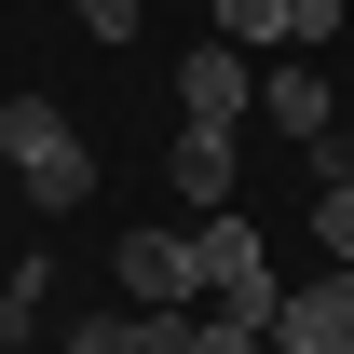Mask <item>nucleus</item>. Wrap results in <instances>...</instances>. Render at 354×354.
Segmentation results:
<instances>
[{
  "instance_id": "nucleus-5",
  "label": "nucleus",
  "mask_w": 354,
  "mask_h": 354,
  "mask_svg": "<svg viewBox=\"0 0 354 354\" xmlns=\"http://www.w3.org/2000/svg\"><path fill=\"white\" fill-rule=\"evenodd\" d=\"M259 123L286 150H327V68H259Z\"/></svg>"
},
{
  "instance_id": "nucleus-10",
  "label": "nucleus",
  "mask_w": 354,
  "mask_h": 354,
  "mask_svg": "<svg viewBox=\"0 0 354 354\" xmlns=\"http://www.w3.org/2000/svg\"><path fill=\"white\" fill-rule=\"evenodd\" d=\"M191 354H272L259 327H232V313H191Z\"/></svg>"
},
{
  "instance_id": "nucleus-7",
  "label": "nucleus",
  "mask_w": 354,
  "mask_h": 354,
  "mask_svg": "<svg viewBox=\"0 0 354 354\" xmlns=\"http://www.w3.org/2000/svg\"><path fill=\"white\" fill-rule=\"evenodd\" d=\"M313 245H327V259L354 272V150H341V136L313 150Z\"/></svg>"
},
{
  "instance_id": "nucleus-2",
  "label": "nucleus",
  "mask_w": 354,
  "mask_h": 354,
  "mask_svg": "<svg viewBox=\"0 0 354 354\" xmlns=\"http://www.w3.org/2000/svg\"><path fill=\"white\" fill-rule=\"evenodd\" d=\"M177 109H191L205 136H245V123H259V68H245L232 41H191V68H177Z\"/></svg>"
},
{
  "instance_id": "nucleus-4",
  "label": "nucleus",
  "mask_w": 354,
  "mask_h": 354,
  "mask_svg": "<svg viewBox=\"0 0 354 354\" xmlns=\"http://www.w3.org/2000/svg\"><path fill=\"white\" fill-rule=\"evenodd\" d=\"M272 354H354V272H327V286H286V313H272Z\"/></svg>"
},
{
  "instance_id": "nucleus-9",
  "label": "nucleus",
  "mask_w": 354,
  "mask_h": 354,
  "mask_svg": "<svg viewBox=\"0 0 354 354\" xmlns=\"http://www.w3.org/2000/svg\"><path fill=\"white\" fill-rule=\"evenodd\" d=\"M205 14H218V41H232V55H259V41H286V0H205Z\"/></svg>"
},
{
  "instance_id": "nucleus-8",
  "label": "nucleus",
  "mask_w": 354,
  "mask_h": 354,
  "mask_svg": "<svg viewBox=\"0 0 354 354\" xmlns=\"http://www.w3.org/2000/svg\"><path fill=\"white\" fill-rule=\"evenodd\" d=\"M164 177H177V191H191V205H205V218H218V205H232V136H205V123H177V150H164Z\"/></svg>"
},
{
  "instance_id": "nucleus-11",
  "label": "nucleus",
  "mask_w": 354,
  "mask_h": 354,
  "mask_svg": "<svg viewBox=\"0 0 354 354\" xmlns=\"http://www.w3.org/2000/svg\"><path fill=\"white\" fill-rule=\"evenodd\" d=\"M68 14H82L95 41H136V0H68Z\"/></svg>"
},
{
  "instance_id": "nucleus-6",
  "label": "nucleus",
  "mask_w": 354,
  "mask_h": 354,
  "mask_svg": "<svg viewBox=\"0 0 354 354\" xmlns=\"http://www.w3.org/2000/svg\"><path fill=\"white\" fill-rule=\"evenodd\" d=\"M68 354H191V313H82Z\"/></svg>"
},
{
  "instance_id": "nucleus-3",
  "label": "nucleus",
  "mask_w": 354,
  "mask_h": 354,
  "mask_svg": "<svg viewBox=\"0 0 354 354\" xmlns=\"http://www.w3.org/2000/svg\"><path fill=\"white\" fill-rule=\"evenodd\" d=\"M109 272L136 286V313H191V300H205V272H191V232H123V245H109Z\"/></svg>"
},
{
  "instance_id": "nucleus-1",
  "label": "nucleus",
  "mask_w": 354,
  "mask_h": 354,
  "mask_svg": "<svg viewBox=\"0 0 354 354\" xmlns=\"http://www.w3.org/2000/svg\"><path fill=\"white\" fill-rule=\"evenodd\" d=\"M0 164H14V191H28L41 218H68L95 191V150H82V123H68L55 95H0Z\"/></svg>"
}]
</instances>
